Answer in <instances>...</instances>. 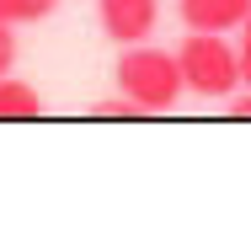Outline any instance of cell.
<instances>
[{
	"label": "cell",
	"mask_w": 251,
	"mask_h": 251,
	"mask_svg": "<svg viewBox=\"0 0 251 251\" xmlns=\"http://www.w3.org/2000/svg\"><path fill=\"white\" fill-rule=\"evenodd\" d=\"M112 80H118L123 97L134 101V107H145V112H171V107L182 101V91H187L176 53L155 49V43H128V49H118Z\"/></svg>",
	"instance_id": "1"
},
{
	"label": "cell",
	"mask_w": 251,
	"mask_h": 251,
	"mask_svg": "<svg viewBox=\"0 0 251 251\" xmlns=\"http://www.w3.org/2000/svg\"><path fill=\"white\" fill-rule=\"evenodd\" d=\"M176 64H182L187 91L203 97V101H225L246 86L241 80V49L225 32H187L176 43Z\"/></svg>",
	"instance_id": "2"
},
{
	"label": "cell",
	"mask_w": 251,
	"mask_h": 251,
	"mask_svg": "<svg viewBox=\"0 0 251 251\" xmlns=\"http://www.w3.org/2000/svg\"><path fill=\"white\" fill-rule=\"evenodd\" d=\"M97 22L118 49L150 43L160 27V0H97Z\"/></svg>",
	"instance_id": "3"
},
{
	"label": "cell",
	"mask_w": 251,
	"mask_h": 251,
	"mask_svg": "<svg viewBox=\"0 0 251 251\" xmlns=\"http://www.w3.org/2000/svg\"><path fill=\"white\" fill-rule=\"evenodd\" d=\"M187 32H241L251 16V0H176Z\"/></svg>",
	"instance_id": "4"
},
{
	"label": "cell",
	"mask_w": 251,
	"mask_h": 251,
	"mask_svg": "<svg viewBox=\"0 0 251 251\" xmlns=\"http://www.w3.org/2000/svg\"><path fill=\"white\" fill-rule=\"evenodd\" d=\"M38 112H43V97H38V86L0 75V118H5V123H16V118H38Z\"/></svg>",
	"instance_id": "5"
},
{
	"label": "cell",
	"mask_w": 251,
	"mask_h": 251,
	"mask_svg": "<svg viewBox=\"0 0 251 251\" xmlns=\"http://www.w3.org/2000/svg\"><path fill=\"white\" fill-rule=\"evenodd\" d=\"M53 11H59V0H0V22H11V27H32Z\"/></svg>",
	"instance_id": "6"
},
{
	"label": "cell",
	"mask_w": 251,
	"mask_h": 251,
	"mask_svg": "<svg viewBox=\"0 0 251 251\" xmlns=\"http://www.w3.org/2000/svg\"><path fill=\"white\" fill-rule=\"evenodd\" d=\"M91 112H97V118H150L145 107H134L128 97H118V101H97Z\"/></svg>",
	"instance_id": "7"
},
{
	"label": "cell",
	"mask_w": 251,
	"mask_h": 251,
	"mask_svg": "<svg viewBox=\"0 0 251 251\" xmlns=\"http://www.w3.org/2000/svg\"><path fill=\"white\" fill-rule=\"evenodd\" d=\"M11 64H16V27L0 22V75H11Z\"/></svg>",
	"instance_id": "8"
},
{
	"label": "cell",
	"mask_w": 251,
	"mask_h": 251,
	"mask_svg": "<svg viewBox=\"0 0 251 251\" xmlns=\"http://www.w3.org/2000/svg\"><path fill=\"white\" fill-rule=\"evenodd\" d=\"M235 49H241V80L251 86V16L241 22V43H235Z\"/></svg>",
	"instance_id": "9"
},
{
	"label": "cell",
	"mask_w": 251,
	"mask_h": 251,
	"mask_svg": "<svg viewBox=\"0 0 251 251\" xmlns=\"http://www.w3.org/2000/svg\"><path fill=\"white\" fill-rule=\"evenodd\" d=\"M225 107H230V118H251V86H246V97H241V91L225 97Z\"/></svg>",
	"instance_id": "10"
}]
</instances>
